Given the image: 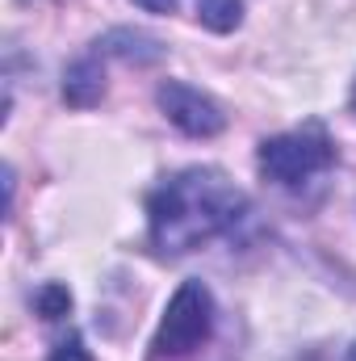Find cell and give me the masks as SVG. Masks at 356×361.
I'll list each match as a JSON object with an SVG mask.
<instances>
[{
	"label": "cell",
	"mask_w": 356,
	"mask_h": 361,
	"mask_svg": "<svg viewBox=\"0 0 356 361\" xmlns=\"http://www.w3.org/2000/svg\"><path fill=\"white\" fill-rule=\"evenodd\" d=\"M34 307H38L42 319H63V315L72 311V290H68L63 281H46V286L34 294Z\"/></svg>",
	"instance_id": "8"
},
{
	"label": "cell",
	"mask_w": 356,
	"mask_h": 361,
	"mask_svg": "<svg viewBox=\"0 0 356 361\" xmlns=\"http://www.w3.org/2000/svg\"><path fill=\"white\" fill-rule=\"evenodd\" d=\"M197 21L214 34H231L243 21V0H197Z\"/></svg>",
	"instance_id": "7"
},
{
	"label": "cell",
	"mask_w": 356,
	"mask_h": 361,
	"mask_svg": "<svg viewBox=\"0 0 356 361\" xmlns=\"http://www.w3.org/2000/svg\"><path fill=\"white\" fill-rule=\"evenodd\" d=\"M344 361H356V345H352V349H348V357H344Z\"/></svg>",
	"instance_id": "11"
},
{
	"label": "cell",
	"mask_w": 356,
	"mask_h": 361,
	"mask_svg": "<svg viewBox=\"0 0 356 361\" xmlns=\"http://www.w3.org/2000/svg\"><path fill=\"white\" fill-rule=\"evenodd\" d=\"M352 109H356V85H352Z\"/></svg>",
	"instance_id": "12"
},
{
	"label": "cell",
	"mask_w": 356,
	"mask_h": 361,
	"mask_svg": "<svg viewBox=\"0 0 356 361\" xmlns=\"http://www.w3.org/2000/svg\"><path fill=\"white\" fill-rule=\"evenodd\" d=\"M139 8H147V13H172L177 8V0H134Z\"/></svg>",
	"instance_id": "10"
},
{
	"label": "cell",
	"mask_w": 356,
	"mask_h": 361,
	"mask_svg": "<svg viewBox=\"0 0 356 361\" xmlns=\"http://www.w3.org/2000/svg\"><path fill=\"white\" fill-rule=\"evenodd\" d=\"M96 55H113V59H122V63L151 68V63L164 59V42H160L155 34H147V30L122 25V30H109L105 38H96Z\"/></svg>",
	"instance_id": "5"
},
{
	"label": "cell",
	"mask_w": 356,
	"mask_h": 361,
	"mask_svg": "<svg viewBox=\"0 0 356 361\" xmlns=\"http://www.w3.org/2000/svg\"><path fill=\"white\" fill-rule=\"evenodd\" d=\"M256 164H260V177L281 189H306L310 180L336 169V143L323 122H306L298 130L265 139L256 152Z\"/></svg>",
	"instance_id": "2"
},
{
	"label": "cell",
	"mask_w": 356,
	"mask_h": 361,
	"mask_svg": "<svg viewBox=\"0 0 356 361\" xmlns=\"http://www.w3.org/2000/svg\"><path fill=\"white\" fill-rule=\"evenodd\" d=\"M214 294L205 281H180V290L172 294L164 319H160V332L151 341V357L155 361H177V357H189L197 353L210 336H214Z\"/></svg>",
	"instance_id": "3"
},
{
	"label": "cell",
	"mask_w": 356,
	"mask_h": 361,
	"mask_svg": "<svg viewBox=\"0 0 356 361\" xmlns=\"http://www.w3.org/2000/svg\"><path fill=\"white\" fill-rule=\"evenodd\" d=\"M101 97H105V68H101V55L92 51L63 72V101L72 109H92Z\"/></svg>",
	"instance_id": "6"
},
{
	"label": "cell",
	"mask_w": 356,
	"mask_h": 361,
	"mask_svg": "<svg viewBox=\"0 0 356 361\" xmlns=\"http://www.w3.org/2000/svg\"><path fill=\"white\" fill-rule=\"evenodd\" d=\"M248 214V193L222 169H180L147 197V240L160 257H184Z\"/></svg>",
	"instance_id": "1"
},
{
	"label": "cell",
	"mask_w": 356,
	"mask_h": 361,
	"mask_svg": "<svg viewBox=\"0 0 356 361\" xmlns=\"http://www.w3.org/2000/svg\"><path fill=\"white\" fill-rule=\"evenodd\" d=\"M46 361H92V353L84 349V341H80L76 332H68V336L51 349V357H46Z\"/></svg>",
	"instance_id": "9"
},
{
	"label": "cell",
	"mask_w": 356,
	"mask_h": 361,
	"mask_svg": "<svg viewBox=\"0 0 356 361\" xmlns=\"http://www.w3.org/2000/svg\"><path fill=\"white\" fill-rule=\"evenodd\" d=\"M155 101H160L164 118L177 130H184L189 139H214L227 126V114L218 109V101L205 97L201 89H193V85H184V80H164L155 89Z\"/></svg>",
	"instance_id": "4"
}]
</instances>
